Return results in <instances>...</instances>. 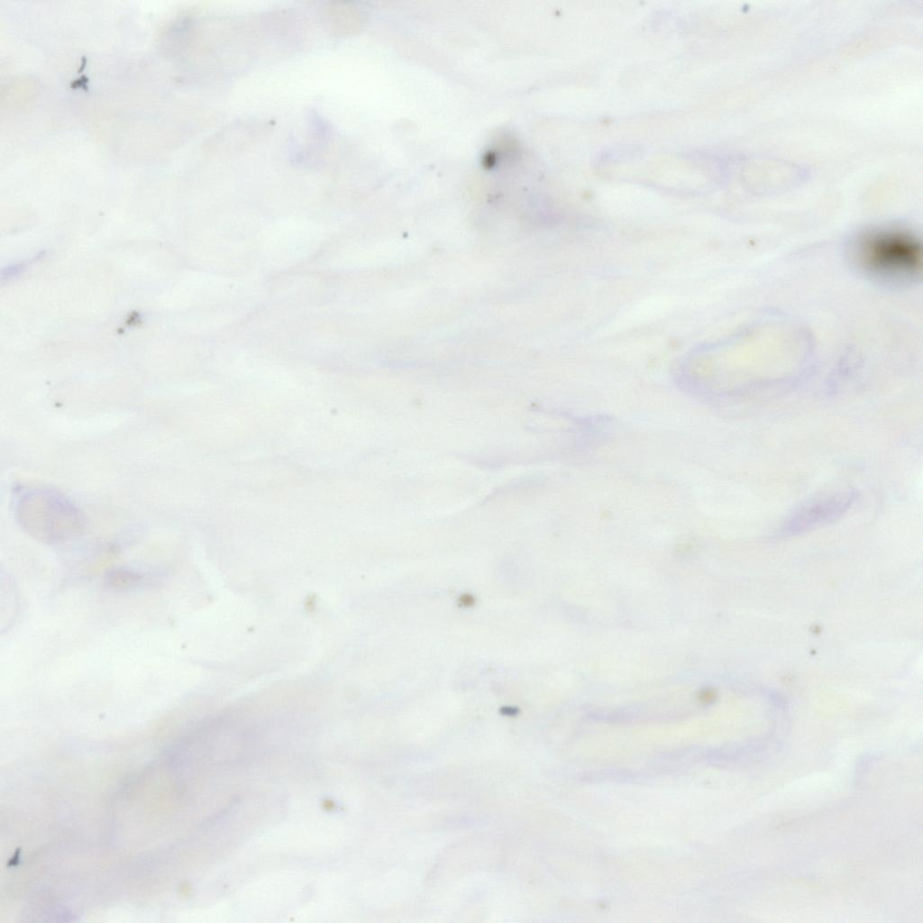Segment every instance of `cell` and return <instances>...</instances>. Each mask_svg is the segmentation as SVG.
<instances>
[{"instance_id": "cell-1", "label": "cell", "mask_w": 923, "mask_h": 923, "mask_svg": "<svg viewBox=\"0 0 923 923\" xmlns=\"http://www.w3.org/2000/svg\"><path fill=\"white\" fill-rule=\"evenodd\" d=\"M851 255L867 275L890 282H909L920 276L922 247L909 230L897 226L876 227L860 233Z\"/></svg>"}, {"instance_id": "cell-2", "label": "cell", "mask_w": 923, "mask_h": 923, "mask_svg": "<svg viewBox=\"0 0 923 923\" xmlns=\"http://www.w3.org/2000/svg\"><path fill=\"white\" fill-rule=\"evenodd\" d=\"M12 506L22 530L44 544L67 542L85 527L80 509L64 493L49 487L16 488Z\"/></svg>"}, {"instance_id": "cell-3", "label": "cell", "mask_w": 923, "mask_h": 923, "mask_svg": "<svg viewBox=\"0 0 923 923\" xmlns=\"http://www.w3.org/2000/svg\"><path fill=\"white\" fill-rule=\"evenodd\" d=\"M855 497L854 490L842 489L809 498L790 514L782 532L796 534L834 522L849 510Z\"/></svg>"}, {"instance_id": "cell-4", "label": "cell", "mask_w": 923, "mask_h": 923, "mask_svg": "<svg viewBox=\"0 0 923 923\" xmlns=\"http://www.w3.org/2000/svg\"><path fill=\"white\" fill-rule=\"evenodd\" d=\"M141 578L142 576L135 571L114 569L108 572L105 581L113 589H123L135 585Z\"/></svg>"}]
</instances>
